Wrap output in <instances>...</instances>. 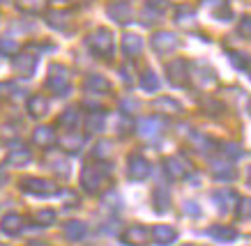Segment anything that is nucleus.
<instances>
[{"label": "nucleus", "mask_w": 251, "mask_h": 246, "mask_svg": "<svg viewBox=\"0 0 251 246\" xmlns=\"http://www.w3.org/2000/svg\"><path fill=\"white\" fill-rule=\"evenodd\" d=\"M88 46L97 55H101V58H111V55H113V37H111L108 30L97 28L95 32L88 35Z\"/></svg>", "instance_id": "f257e3e1"}, {"label": "nucleus", "mask_w": 251, "mask_h": 246, "mask_svg": "<svg viewBox=\"0 0 251 246\" xmlns=\"http://www.w3.org/2000/svg\"><path fill=\"white\" fill-rule=\"evenodd\" d=\"M46 88H49L53 94H58V97L67 94L69 92V74H67V69L53 65V67H51V76L46 78Z\"/></svg>", "instance_id": "f03ea898"}, {"label": "nucleus", "mask_w": 251, "mask_h": 246, "mask_svg": "<svg viewBox=\"0 0 251 246\" xmlns=\"http://www.w3.org/2000/svg\"><path fill=\"white\" fill-rule=\"evenodd\" d=\"M164 168H166V175L171 179H182L191 173V163L184 159V157H166L164 159Z\"/></svg>", "instance_id": "7ed1b4c3"}, {"label": "nucleus", "mask_w": 251, "mask_h": 246, "mask_svg": "<svg viewBox=\"0 0 251 246\" xmlns=\"http://www.w3.org/2000/svg\"><path fill=\"white\" fill-rule=\"evenodd\" d=\"M23 191L32 193V196H53L58 189H55L53 182H49V179H42V177H25L21 182Z\"/></svg>", "instance_id": "20e7f679"}, {"label": "nucleus", "mask_w": 251, "mask_h": 246, "mask_svg": "<svg viewBox=\"0 0 251 246\" xmlns=\"http://www.w3.org/2000/svg\"><path fill=\"white\" fill-rule=\"evenodd\" d=\"M122 242L127 246H148L150 242V230L143 225H129L127 230L122 232Z\"/></svg>", "instance_id": "39448f33"}, {"label": "nucleus", "mask_w": 251, "mask_h": 246, "mask_svg": "<svg viewBox=\"0 0 251 246\" xmlns=\"http://www.w3.org/2000/svg\"><path fill=\"white\" fill-rule=\"evenodd\" d=\"M152 46H154V51H159V53H171L173 48H177V35H175V32H168V30L157 32L152 37Z\"/></svg>", "instance_id": "423d86ee"}, {"label": "nucleus", "mask_w": 251, "mask_h": 246, "mask_svg": "<svg viewBox=\"0 0 251 246\" xmlns=\"http://www.w3.org/2000/svg\"><path fill=\"white\" fill-rule=\"evenodd\" d=\"M129 177L131 179H145V177L150 175V163H148V159H143L141 154H131L129 157Z\"/></svg>", "instance_id": "0eeeda50"}, {"label": "nucleus", "mask_w": 251, "mask_h": 246, "mask_svg": "<svg viewBox=\"0 0 251 246\" xmlns=\"http://www.w3.org/2000/svg\"><path fill=\"white\" fill-rule=\"evenodd\" d=\"M168 76H171V83L177 85V88H184L187 85V62L184 60H175L168 65Z\"/></svg>", "instance_id": "6e6552de"}, {"label": "nucleus", "mask_w": 251, "mask_h": 246, "mask_svg": "<svg viewBox=\"0 0 251 246\" xmlns=\"http://www.w3.org/2000/svg\"><path fill=\"white\" fill-rule=\"evenodd\" d=\"M83 186L88 189L90 193H95L101 186V179H104V170L101 168H95V166H88V168L83 170Z\"/></svg>", "instance_id": "1a4fd4ad"}, {"label": "nucleus", "mask_w": 251, "mask_h": 246, "mask_svg": "<svg viewBox=\"0 0 251 246\" xmlns=\"http://www.w3.org/2000/svg\"><path fill=\"white\" fill-rule=\"evenodd\" d=\"M108 16L118 21V23H131V19H134V12L127 2H113L111 7H108Z\"/></svg>", "instance_id": "9d476101"}, {"label": "nucleus", "mask_w": 251, "mask_h": 246, "mask_svg": "<svg viewBox=\"0 0 251 246\" xmlns=\"http://www.w3.org/2000/svg\"><path fill=\"white\" fill-rule=\"evenodd\" d=\"M161 127H164V124L159 122V117H148V120H141V124H138V134H141L143 138L152 140L161 134Z\"/></svg>", "instance_id": "9b49d317"}, {"label": "nucleus", "mask_w": 251, "mask_h": 246, "mask_svg": "<svg viewBox=\"0 0 251 246\" xmlns=\"http://www.w3.org/2000/svg\"><path fill=\"white\" fill-rule=\"evenodd\" d=\"M207 235L210 237H214L217 242H233V239H237V230L235 228H230V225H212L210 230H207Z\"/></svg>", "instance_id": "f8f14e48"}, {"label": "nucleus", "mask_w": 251, "mask_h": 246, "mask_svg": "<svg viewBox=\"0 0 251 246\" xmlns=\"http://www.w3.org/2000/svg\"><path fill=\"white\" fill-rule=\"evenodd\" d=\"M0 230L5 235H19L23 230V219L19 214H7L0 223Z\"/></svg>", "instance_id": "ddd939ff"}, {"label": "nucleus", "mask_w": 251, "mask_h": 246, "mask_svg": "<svg viewBox=\"0 0 251 246\" xmlns=\"http://www.w3.org/2000/svg\"><path fill=\"white\" fill-rule=\"evenodd\" d=\"M35 65H37V58H32V55H19L14 58V69L23 76H30L32 71H35Z\"/></svg>", "instance_id": "4468645a"}, {"label": "nucleus", "mask_w": 251, "mask_h": 246, "mask_svg": "<svg viewBox=\"0 0 251 246\" xmlns=\"http://www.w3.org/2000/svg\"><path fill=\"white\" fill-rule=\"evenodd\" d=\"M152 235H154V242L161 246H168L171 242H175V237H177V232H175L171 225H157L152 230Z\"/></svg>", "instance_id": "2eb2a0df"}, {"label": "nucleus", "mask_w": 251, "mask_h": 246, "mask_svg": "<svg viewBox=\"0 0 251 246\" xmlns=\"http://www.w3.org/2000/svg\"><path fill=\"white\" fill-rule=\"evenodd\" d=\"M32 143H35V145H42V147H51L55 143L53 129H49V127H39V129L32 134Z\"/></svg>", "instance_id": "dca6fc26"}, {"label": "nucleus", "mask_w": 251, "mask_h": 246, "mask_svg": "<svg viewBox=\"0 0 251 246\" xmlns=\"http://www.w3.org/2000/svg\"><path fill=\"white\" fill-rule=\"evenodd\" d=\"M49 111V101L42 97V94H32L30 101H28V113L32 117H42Z\"/></svg>", "instance_id": "f3484780"}, {"label": "nucleus", "mask_w": 251, "mask_h": 246, "mask_svg": "<svg viewBox=\"0 0 251 246\" xmlns=\"http://www.w3.org/2000/svg\"><path fill=\"white\" fill-rule=\"evenodd\" d=\"M141 48H143L141 37H136V35H125V37H122V51H125V53L136 55V53H141Z\"/></svg>", "instance_id": "a211bd4d"}, {"label": "nucleus", "mask_w": 251, "mask_h": 246, "mask_svg": "<svg viewBox=\"0 0 251 246\" xmlns=\"http://www.w3.org/2000/svg\"><path fill=\"white\" fill-rule=\"evenodd\" d=\"M85 223L81 221H69L67 225H65V235H67V239H72V242H78L81 237H85Z\"/></svg>", "instance_id": "6ab92c4d"}, {"label": "nucleus", "mask_w": 251, "mask_h": 246, "mask_svg": "<svg viewBox=\"0 0 251 246\" xmlns=\"http://www.w3.org/2000/svg\"><path fill=\"white\" fill-rule=\"evenodd\" d=\"M60 145L65 147V152H78L81 145H83V136H78V134H69L67 136H62L60 138Z\"/></svg>", "instance_id": "aec40b11"}, {"label": "nucleus", "mask_w": 251, "mask_h": 246, "mask_svg": "<svg viewBox=\"0 0 251 246\" xmlns=\"http://www.w3.org/2000/svg\"><path fill=\"white\" fill-rule=\"evenodd\" d=\"M104 122H106L104 113H90V115L85 117V129L90 131V134H99V131L104 129Z\"/></svg>", "instance_id": "412c9836"}, {"label": "nucleus", "mask_w": 251, "mask_h": 246, "mask_svg": "<svg viewBox=\"0 0 251 246\" xmlns=\"http://www.w3.org/2000/svg\"><path fill=\"white\" fill-rule=\"evenodd\" d=\"M141 88H143L145 92H154V90H159V76L154 74V71H143L141 74Z\"/></svg>", "instance_id": "4be33fe9"}, {"label": "nucleus", "mask_w": 251, "mask_h": 246, "mask_svg": "<svg viewBox=\"0 0 251 246\" xmlns=\"http://www.w3.org/2000/svg\"><path fill=\"white\" fill-rule=\"evenodd\" d=\"M108 88V81L104 76H88L85 78V90H92V92H106Z\"/></svg>", "instance_id": "5701e85b"}, {"label": "nucleus", "mask_w": 251, "mask_h": 246, "mask_svg": "<svg viewBox=\"0 0 251 246\" xmlns=\"http://www.w3.org/2000/svg\"><path fill=\"white\" fill-rule=\"evenodd\" d=\"M16 5L23 12H30V14H39L46 7V0H16Z\"/></svg>", "instance_id": "b1692460"}, {"label": "nucleus", "mask_w": 251, "mask_h": 246, "mask_svg": "<svg viewBox=\"0 0 251 246\" xmlns=\"http://www.w3.org/2000/svg\"><path fill=\"white\" fill-rule=\"evenodd\" d=\"M30 161V150H12L7 157L9 166H23V163Z\"/></svg>", "instance_id": "393cba45"}, {"label": "nucleus", "mask_w": 251, "mask_h": 246, "mask_svg": "<svg viewBox=\"0 0 251 246\" xmlns=\"http://www.w3.org/2000/svg\"><path fill=\"white\" fill-rule=\"evenodd\" d=\"M46 21H49V25H53V28H67L69 23V14L67 12H49V16H46Z\"/></svg>", "instance_id": "a878e982"}, {"label": "nucleus", "mask_w": 251, "mask_h": 246, "mask_svg": "<svg viewBox=\"0 0 251 246\" xmlns=\"http://www.w3.org/2000/svg\"><path fill=\"white\" fill-rule=\"evenodd\" d=\"M154 202H157V209L159 212H166L168 205H171V193H168L166 186H159L157 191H154Z\"/></svg>", "instance_id": "bb28decb"}, {"label": "nucleus", "mask_w": 251, "mask_h": 246, "mask_svg": "<svg viewBox=\"0 0 251 246\" xmlns=\"http://www.w3.org/2000/svg\"><path fill=\"white\" fill-rule=\"evenodd\" d=\"M58 124H60V127H67V129H74V127L78 124V113L74 111V108H69V111H65V113L60 115Z\"/></svg>", "instance_id": "cd10ccee"}, {"label": "nucleus", "mask_w": 251, "mask_h": 246, "mask_svg": "<svg viewBox=\"0 0 251 246\" xmlns=\"http://www.w3.org/2000/svg\"><path fill=\"white\" fill-rule=\"evenodd\" d=\"M230 62L235 65L237 69H249L251 67V58L247 53H240V51H233V53H230Z\"/></svg>", "instance_id": "c85d7f7f"}, {"label": "nucleus", "mask_w": 251, "mask_h": 246, "mask_svg": "<svg viewBox=\"0 0 251 246\" xmlns=\"http://www.w3.org/2000/svg\"><path fill=\"white\" fill-rule=\"evenodd\" d=\"M221 152L224 157H228V159H240L242 157V150L237 143H221Z\"/></svg>", "instance_id": "c756f323"}, {"label": "nucleus", "mask_w": 251, "mask_h": 246, "mask_svg": "<svg viewBox=\"0 0 251 246\" xmlns=\"http://www.w3.org/2000/svg\"><path fill=\"white\" fill-rule=\"evenodd\" d=\"M214 179H233L235 177V170L230 168V166H217V168L212 170Z\"/></svg>", "instance_id": "7c9ffc66"}, {"label": "nucleus", "mask_w": 251, "mask_h": 246, "mask_svg": "<svg viewBox=\"0 0 251 246\" xmlns=\"http://www.w3.org/2000/svg\"><path fill=\"white\" fill-rule=\"evenodd\" d=\"M237 216L240 219H251V198H242L240 200V205H237Z\"/></svg>", "instance_id": "2f4dec72"}, {"label": "nucleus", "mask_w": 251, "mask_h": 246, "mask_svg": "<svg viewBox=\"0 0 251 246\" xmlns=\"http://www.w3.org/2000/svg\"><path fill=\"white\" fill-rule=\"evenodd\" d=\"M42 225H49V223H53L55 221V212H51V209H44V212H39L37 216H35Z\"/></svg>", "instance_id": "473e14b6"}, {"label": "nucleus", "mask_w": 251, "mask_h": 246, "mask_svg": "<svg viewBox=\"0 0 251 246\" xmlns=\"http://www.w3.org/2000/svg\"><path fill=\"white\" fill-rule=\"evenodd\" d=\"M154 106H157V108H166L168 113H180V106H177L175 101H171V99H159Z\"/></svg>", "instance_id": "72a5a7b5"}, {"label": "nucleus", "mask_w": 251, "mask_h": 246, "mask_svg": "<svg viewBox=\"0 0 251 246\" xmlns=\"http://www.w3.org/2000/svg\"><path fill=\"white\" fill-rule=\"evenodd\" d=\"M240 35L251 37V16H244L242 21H240Z\"/></svg>", "instance_id": "f704fd0d"}, {"label": "nucleus", "mask_w": 251, "mask_h": 246, "mask_svg": "<svg viewBox=\"0 0 251 246\" xmlns=\"http://www.w3.org/2000/svg\"><path fill=\"white\" fill-rule=\"evenodd\" d=\"M16 44L14 42H9V39H0V51H5V53H16Z\"/></svg>", "instance_id": "c9c22d12"}, {"label": "nucleus", "mask_w": 251, "mask_h": 246, "mask_svg": "<svg viewBox=\"0 0 251 246\" xmlns=\"http://www.w3.org/2000/svg\"><path fill=\"white\" fill-rule=\"evenodd\" d=\"M97 157H108V154H111V143H108V140H104V143H99L97 145Z\"/></svg>", "instance_id": "e433bc0d"}, {"label": "nucleus", "mask_w": 251, "mask_h": 246, "mask_svg": "<svg viewBox=\"0 0 251 246\" xmlns=\"http://www.w3.org/2000/svg\"><path fill=\"white\" fill-rule=\"evenodd\" d=\"M187 212H189V214H198V207H194V202H187Z\"/></svg>", "instance_id": "4c0bfd02"}, {"label": "nucleus", "mask_w": 251, "mask_h": 246, "mask_svg": "<svg viewBox=\"0 0 251 246\" xmlns=\"http://www.w3.org/2000/svg\"><path fill=\"white\" fill-rule=\"evenodd\" d=\"M30 246H49V244H42V242H35V244H30Z\"/></svg>", "instance_id": "58836bf2"}, {"label": "nucleus", "mask_w": 251, "mask_h": 246, "mask_svg": "<svg viewBox=\"0 0 251 246\" xmlns=\"http://www.w3.org/2000/svg\"><path fill=\"white\" fill-rule=\"evenodd\" d=\"M2 179H5V175H2V170H0V182H2Z\"/></svg>", "instance_id": "ea45409f"}, {"label": "nucleus", "mask_w": 251, "mask_h": 246, "mask_svg": "<svg viewBox=\"0 0 251 246\" xmlns=\"http://www.w3.org/2000/svg\"><path fill=\"white\" fill-rule=\"evenodd\" d=\"M249 184H251V168H249Z\"/></svg>", "instance_id": "a19ab883"}, {"label": "nucleus", "mask_w": 251, "mask_h": 246, "mask_svg": "<svg viewBox=\"0 0 251 246\" xmlns=\"http://www.w3.org/2000/svg\"><path fill=\"white\" fill-rule=\"evenodd\" d=\"M249 111H251V101H249Z\"/></svg>", "instance_id": "79ce46f5"}, {"label": "nucleus", "mask_w": 251, "mask_h": 246, "mask_svg": "<svg viewBox=\"0 0 251 246\" xmlns=\"http://www.w3.org/2000/svg\"><path fill=\"white\" fill-rule=\"evenodd\" d=\"M249 74H251V67H249Z\"/></svg>", "instance_id": "37998d69"}, {"label": "nucleus", "mask_w": 251, "mask_h": 246, "mask_svg": "<svg viewBox=\"0 0 251 246\" xmlns=\"http://www.w3.org/2000/svg\"><path fill=\"white\" fill-rule=\"evenodd\" d=\"M0 246H2V244H0Z\"/></svg>", "instance_id": "c03bdc74"}]
</instances>
